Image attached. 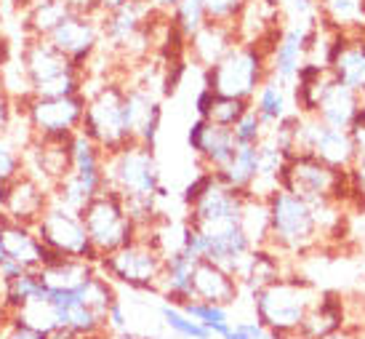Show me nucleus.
<instances>
[{
    "label": "nucleus",
    "instance_id": "1",
    "mask_svg": "<svg viewBox=\"0 0 365 339\" xmlns=\"http://www.w3.org/2000/svg\"><path fill=\"white\" fill-rule=\"evenodd\" d=\"M256 320L269 331V339H296L307 310L312 308L320 288L309 278L285 273L277 280L251 291Z\"/></svg>",
    "mask_w": 365,
    "mask_h": 339
},
{
    "label": "nucleus",
    "instance_id": "2",
    "mask_svg": "<svg viewBox=\"0 0 365 339\" xmlns=\"http://www.w3.org/2000/svg\"><path fill=\"white\" fill-rule=\"evenodd\" d=\"M104 190H110L123 201H155L165 198L160 179V166L155 158V147L139 142L123 144L120 150L104 155Z\"/></svg>",
    "mask_w": 365,
    "mask_h": 339
},
{
    "label": "nucleus",
    "instance_id": "3",
    "mask_svg": "<svg viewBox=\"0 0 365 339\" xmlns=\"http://www.w3.org/2000/svg\"><path fill=\"white\" fill-rule=\"evenodd\" d=\"M267 203H269V248H274L280 257H304L323 246L309 201L277 187L267 196Z\"/></svg>",
    "mask_w": 365,
    "mask_h": 339
},
{
    "label": "nucleus",
    "instance_id": "4",
    "mask_svg": "<svg viewBox=\"0 0 365 339\" xmlns=\"http://www.w3.org/2000/svg\"><path fill=\"white\" fill-rule=\"evenodd\" d=\"M19 64L30 81L32 96H75L88 86V70L72 64L48 38H24Z\"/></svg>",
    "mask_w": 365,
    "mask_h": 339
},
{
    "label": "nucleus",
    "instance_id": "5",
    "mask_svg": "<svg viewBox=\"0 0 365 339\" xmlns=\"http://www.w3.org/2000/svg\"><path fill=\"white\" fill-rule=\"evenodd\" d=\"M163 257H165V246L153 225L150 230H142L131 243L99 257L96 268L102 270L112 283L128 286L133 291H155L158 294Z\"/></svg>",
    "mask_w": 365,
    "mask_h": 339
},
{
    "label": "nucleus",
    "instance_id": "6",
    "mask_svg": "<svg viewBox=\"0 0 365 339\" xmlns=\"http://www.w3.org/2000/svg\"><path fill=\"white\" fill-rule=\"evenodd\" d=\"M269 78L267 70V46L235 43L219 62L203 70V88L213 93L251 102L256 88Z\"/></svg>",
    "mask_w": 365,
    "mask_h": 339
},
{
    "label": "nucleus",
    "instance_id": "7",
    "mask_svg": "<svg viewBox=\"0 0 365 339\" xmlns=\"http://www.w3.org/2000/svg\"><path fill=\"white\" fill-rule=\"evenodd\" d=\"M123 93H125V78L110 75L99 86L86 88V110H83L81 131L91 142H96L104 153L120 150L128 144L125 123H123Z\"/></svg>",
    "mask_w": 365,
    "mask_h": 339
},
{
    "label": "nucleus",
    "instance_id": "8",
    "mask_svg": "<svg viewBox=\"0 0 365 339\" xmlns=\"http://www.w3.org/2000/svg\"><path fill=\"white\" fill-rule=\"evenodd\" d=\"M280 187L304 198L309 203H314V201H336L341 206L352 203L349 171H336L309 153L288 158L283 176H280Z\"/></svg>",
    "mask_w": 365,
    "mask_h": 339
},
{
    "label": "nucleus",
    "instance_id": "9",
    "mask_svg": "<svg viewBox=\"0 0 365 339\" xmlns=\"http://www.w3.org/2000/svg\"><path fill=\"white\" fill-rule=\"evenodd\" d=\"M86 91L75 96H27L16 104V113L27 121L32 139L70 142L81 131Z\"/></svg>",
    "mask_w": 365,
    "mask_h": 339
},
{
    "label": "nucleus",
    "instance_id": "10",
    "mask_svg": "<svg viewBox=\"0 0 365 339\" xmlns=\"http://www.w3.org/2000/svg\"><path fill=\"white\" fill-rule=\"evenodd\" d=\"M81 219L86 225L88 238H91L96 257L112 254L115 248L131 243L133 238L139 236V227L133 225V219L125 211L123 198L110 193V190H102L99 196H93L88 203L83 206Z\"/></svg>",
    "mask_w": 365,
    "mask_h": 339
},
{
    "label": "nucleus",
    "instance_id": "11",
    "mask_svg": "<svg viewBox=\"0 0 365 339\" xmlns=\"http://www.w3.org/2000/svg\"><path fill=\"white\" fill-rule=\"evenodd\" d=\"M309 153L317 161L328 163L336 171H349L355 166L357 155L349 139L346 128H336V126L320 121L317 115H302L294 126V136H291V155Z\"/></svg>",
    "mask_w": 365,
    "mask_h": 339
},
{
    "label": "nucleus",
    "instance_id": "12",
    "mask_svg": "<svg viewBox=\"0 0 365 339\" xmlns=\"http://www.w3.org/2000/svg\"><path fill=\"white\" fill-rule=\"evenodd\" d=\"M35 233L43 241V246L56 257L86 259V262H99L96 251L91 246V238L86 233V225L81 219V211H72L67 206L48 203V208L35 222Z\"/></svg>",
    "mask_w": 365,
    "mask_h": 339
},
{
    "label": "nucleus",
    "instance_id": "13",
    "mask_svg": "<svg viewBox=\"0 0 365 339\" xmlns=\"http://www.w3.org/2000/svg\"><path fill=\"white\" fill-rule=\"evenodd\" d=\"M320 16V14H317ZM314 19L296 21L288 27H280V32L274 35V41L267 49V70L269 78L283 86H294L299 70L307 64V54H309V35H312Z\"/></svg>",
    "mask_w": 365,
    "mask_h": 339
},
{
    "label": "nucleus",
    "instance_id": "14",
    "mask_svg": "<svg viewBox=\"0 0 365 339\" xmlns=\"http://www.w3.org/2000/svg\"><path fill=\"white\" fill-rule=\"evenodd\" d=\"M123 123L131 142L155 147L163 123V104L153 86L142 81H125L123 93Z\"/></svg>",
    "mask_w": 365,
    "mask_h": 339
},
{
    "label": "nucleus",
    "instance_id": "15",
    "mask_svg": "<svg viewBox=\"0 0 365 339\" xmlns=\"http://www.w3.org/2000/svg\"><path fill=\"white\" fill-rule=\"evenodd\" d=\"M53 49H59L72 64L88 70L102 51V21L99 16L70 14L59 27L48 35Z\"/></svg>",
    "mask_w": 365,
    "mask_h": 339
},
{
    "label": "nucleus",
    "instance_id": "16",
    "mask_svg": "<svg viewBox=\"0 0 365 339\" xmlns=\"http://www.w3.org/2000/svg\"><path fill=\"white\" fill-rule=\"evenodd\" d=\"M203 241V259L216 262L219 268L230 270L235 278L243 268L245 257L251 254V243L243 236L237 222H216V225L195 227Z\"/></svg>",
    "mask_w": 365,
    "mask_h": 339
},
{
    "label": "nucleus",
    "instance_id": "17",
    "mask_svg": "<svg viewBox=\"0 0 365 339\" xmlns=\"http://www.w3.org/2000/svg\"><path fill=\"white\" fill-rule=\"evenodd\" d=\"M48 203H51V190L24 171L6 185H0V211L14 222L35 225Z\"/></svg>",
    "mask_w": 365,
    "mask_h": 339
},
{
    "label": "nucleus",
    "instance_id": "18",
    "mask_svg": "<svg viewBox=\"0 0 365 339\" xmlns=\"http://www.w3.org/2000/svg\"><path fill=\"white\" fill-rule=\"evenodd\" d=\"M328 70L339 83L365 96V35L363 30H339L334 38Z\"/></svg>",
    "mask_w": 365,
    "mask_h": 339
},
{
    "label": "nucleus",
    "instance_id": "19",
    "mask_svg": "<svg viewBox=\"0 0 365 339\" xmlns=\"http://www.w3.org/2000/svg\"><path fill=\"white\" fill-rule=\"evenodd\" d=\"M187 142L192 147V153L197 155L200 168L213 171V174L222 171L224 166L232 161L235 150H237L232 128L216 126V123H211V121H203V118H197V121L190 126Z\"/></svg>",
    "mask_w": 365,
    "mask_h": 339
},
{
    "label": "nucleus",
    "instance_id": "20",
    "mask_svg": "<svg viewBox=\"0 0 365 339\" xmlns=\"http://www.w3.org/2000/svg\"><path fill=\"white\" fill-rule=\"evenodd\" d=\"M240 206H243V193L230 190L213 174L203 193L187 206V225L203 227L216 222H237Z\"/></svg>",
    "mask_w": 365,
    "mask_h": 339
},
{
    "label": "nucleus",
    "instance_id": "21",
    "mask_svg": "<svg viewBox=\"0 0 365 339\" xmlns=\"http://www.w3.org/2000/svg\"><path fill=\"white\" fill-rule=\"evenodd\" d=\"M237 41L240 43H256L267 46L274 41V35L280 32V0H245L243 11L232 21Z\"/></svg>",
    "mask_w": 365,
    "mask_h": 339
},
{
    "label": "nucleus",
    "instance_id": "22",
    "mask_svg": "<svg viewBox=\"0 0 365 339\" xmlns=\"http://www.w3.org/2000/svg\"><path fill=\"white\" fill-rule=\"evenodd\" d=\"M24 174L35 176L43 187L53 185L70 174V142H41L32 139L24 147Z\"/></svg>",
    "mask_w": 365,
    "mask_h": 339
},
{
    "label": "nucleus",
    "instance_id": "23",
    "mask_svg": "<svg viewBox=\"0 0 365 339\" xmlns=\"http://www.w3.org/2000/svg\"><path fill=\"white\" fill-rule=\"evenodd\" d=\"M240 280L230 270L219 268L216 262L200 259L192 265V299L232 308L240 297Z\"/></svg>",
    "mask_w": 365,
    "mask_h": 339
},
{
    "label": "nucleus",
    "instance_id": "24",
    "mask_svg": "<svg viewBox=\"0 0 365 339\" xmlns=\"http://www.w3.org/2000/svg\"><path fill=\"white\" fill-rule=\"evenodd\" d=\"M104 150L88 136L78 131L70 139V174L88 196H99L104 190Z\"/></svg>",
    "mask_w": 365,
    "mask_h": 339
},
{
    "label": "nucleus",
    "instance_id": "25",
    "mask_svg": "<svg viewBox=\"0 0 365 339\" xmlns=\"http://www.w3.org/2000/svg\"><path fill=\"white\" fill-rule=\"evenodd\" d=\"M235 43H237L235 24L208 19L190 41L184 43V54H187L200 70H208V67H213L224 54L232 49Z\"/></svg>",
    "mask_w": 365,
    "mask_h": 339
},
{
    "label": "nucleus",
    "instance_id": "26",
    "mask_svg": "<svg viewBox=\"0 0 365 339\" xmlns=\"http://www.w3.org/2000/svg\"><path fill=\"white\" fill-rule=\"evenodd\" d=\"M0 243H3V259H14L27 270L43 268L51 257V251L43 246V241L35 233V225L14 222V219H6Z\"/></svg>",
    "mask_w": 365,
    "mask_h": 339
},
{
    "label": "nucleus",
    "instance_id": "27",
    "mask_svg": "<svg viewBox=\"0 0 365 339\" xmlns=\"http://www.w3.org/2000/svg\"><path fill=\"white\" fill-rule=\"evenodd\" d=\"M51 302L56 308V318L59 326L75 331L83 339H96L107 331V320L91 310L81 297L78 291H64V294H51Z\"/></svg>",
    "mask_w": 365,
    "mask_h": 339
},
{
    "label": "nucleus",
    "instance_id": "28",
    "mask_svg": "<svg viewBox=\"0 0 365 339\" xmlns=\"http://www.w3.org/2000/svg\"><path fill=\"white\" fill-rule=\"evenodd\" d=\"M341 326H346L344 299L334 294V291H320L317 302L307 310L296 339H323L328 334L339 331Z\"/></svg>",
    "mask_w": 365,
    "mask_h": 339
},
{
    "label": "nucleus",
    "instance_id": "29",
    "mask_svg": "<svg viewBox=\"0 0 365 339\" xmlns=\"http://www.w3.org/2000/svg\"><path fill=\"white\" fill-rule=\"evenodd\" d=\"M192 259L182 248H168L163 257V273L158 283V294L163 302H171L182 308L187 299H192Z\"/></svg>",
    "mask_w": 365,
    "mask_h": 339
},
{
    "label": "nucleus",
    "instance_id": "30",
    "mask_svg": "<svg viewBox=\"0 0 365 339\" xmlns=\"http://www.w3.org/2000/svg\"><path fill=\"white\" fill-rule=\"evenodd\" d=\"M93 270H96L93 262L51 254L48 262L43 268H38V278H41L43 288L48 294H64V291H75L86 278L91 275Z\"/></svg>",
    "mask_w": 365,
    "mask_h": 339
},
{
    "label": "nucleus",
    "instance_id": "31",
    "mask_svg": "<svg viewBox=\"0 0 365 339\" xmlns=\"http://www.w3.org/2000/svg\"><path fill=\"white\" fill-rule=\"evenodd\" d=\"M288 268H285V257H280L274 248L262 246V248H251V254L245 257L243 268L237 273V280L240 286H245L248 291H256V288L267 286L277 280L280 275H285Z\"/></svg>",
    "mask_w": 365,
    "mask_h": 339
},
{
    "label": "nucleus",
    "instance_id": "32",
    "mask_svg": "<svg viewBox=\"0 0 365 339\" xmlns=\"http://www.w3.org/2000/svg\"><path fill=\"white\" fill-rule=\"evenodd\" d=\"M360 107H363V96L352 88H346L344 83L334 81L331 88L325 91V96L320 99V104H317L314 115L325 123L336 126V128H349L355 115L360 113Z\"/></svg>",
    "mask_w": 365,
    "mask_h": 339
},
{
    "label": "nucleus",
    "instance_id": "33",
    "mask_svg": "<svg viewBox=\"0 0 365 339\" xmlns=\"http://www.w3.org/2000/svg\"><path fill=\"white\" fill-rule=\"evenodd\" d=\"M259 174V153H256V144H237L232 161L224 166L222 171H216V179L227 185L235 193H243L248 196L251 187L256 182Z\"/></svg>",
    "mask_w": 365,
    "mask_h": 339
},
{
    "label": "nucleus",
    "instance_id": "34",
    "mask_svg": "<svg viewBox=\"0 0 365 339\" xmlns=\"http://www.w3.org/2000/svg\"><path fill=\"white\" fill-rule=\"evenodd\" d=\"M251 107V102H243V99H232V96H222V93H213L211 88H203L195 99V113L203 121H211L216 126H227L232 128L243 113Z\"/></svg>",
    "mask_w": 365,
    "mask_h": 339
},
{
    "label": "nucleus",
    "instance_id": "35",
    "mask_svg": "<svg viewBox=\"0 0 365 339\" xmlns=\"http://www.w3.org/2000/svg\"><path fill=\"white\" fill-rule=\"evenodd\" d=\"M70 16V9L64 0H46L38 6L21 11V35L24 38H48L61 21Z\"/></svg>",
    "mask_w": 365,
    "mask_h": 339
},
{
    "label": "nucleus",
    "instance_id": "36",
    "mask_svg": "<svg viewBox=\"0 0 365 339\" xmlns=\"http://www.w3.org/2000/svg\"><path fill=\"white\" fill-rule=\"evenodd\" d=\"M237 225L248 238L251 248L269 246V203L262 196H243Z\"/></svg>",
    "mask_w": 365,
    "mask_h": 339
},
{
    "label": "nucleus",
    "instance_id": "37",
    "mask_svg": "<svg viewBox=\"0 0 365 339\" xmlns=\"http://www.w3.org/2000/svg\"><path fill=\"white\" fill-rule=\"evenodd\" d=\"M251 110L262 118V123L267 126V128H272L277 121H283L285 115L291 113L288 86L272 81V78H267V81L256 88L254 99H251Z\"/></svg>",
    "mask_w": 365,
    "mask_h": 339
},
{
    "label": "nucleus",
    "instance_id": "38",
    "mask_svg": "<svg viewBox=\"0 0 365 339\" xmlns=\"http://www.w3.org/2000/svg\"><path fill=\"white\" fill-rule=\"evenodd\" d=\"M317 14L334 30H365V0H317Z\"/></svg>",
    "mask_w": 365,
    "mask_h": 339
},
{
    "label": "nucleus",
    "instance_id": "39",
    "mask_svg": "<svg viewBox=\"0 0 365 339\" xmlns=\"http://www.w3.org/2000/svg\"><path fill=\"white\" fill-rule=\"evenodd\" d=\"M168 21H171L173 32L187 43L208 21L205 0H179L176 9L171 11V16H168Z\"/></svg>",
    "mask_w": 365,
    "mask_h": 339
},
{
    "label": "nucleus",
    "instance_id": "40",
    "mask_svg": "<svg viewBox=\"0 0 365 339\" xmlns=\"http://www.w3.org/2000/svg\"><path fill=\"white\" fill-rule=\"evenodd\" d=\"M182 310L195 318L197 323H203L205 329L211 331L213 337L224 339L227 331L232 329V320H230V313L222 305H211V302H200V299H187L182 305Z\"/></svg>",
    "mask_w": 365,
    "mask_h": 339
},
{
    "label": "nucleus",
    "instance_id": "41",
    "mask_svg": "<svg viewBox=\"0 0 365 339\" xmlns=\"http://www.w3.org/2000/svg\"><path fill=\"white\" fill-rule=\"evenodd\" d=\"M16 320H21L24 326L41 331V334H48L59 326V318H56V308L51 302V294L48 297H35L30 299L27 305H21L16 313H11Z\"/></svg>",
    "mask_w": 365,
    "mask_h": 339
},
{
    "label": "nucleus",
    "instance_id": "42",
    "mask_svg": "<svg viewBox=\"0 0 365 339\" xmlns=\"http://www.w3.org/2000/svg\"><path fill=\"white\" fill-rule=\"evenodd\" d=\"M160 318L168 329L182 339H213V334L205 329L203 323H197L195 318H190L179 305H171V302H163L160 305Z\"/></svg>",
    "mask_w": 365,
    "mask_h": 339
},
{
    "label": "nucleus",
    "instance_id": "43",
    "mask_svg": "<svg viewBox=\"0 0 365 339\" xmlns=\"http://www.w3.org/2000/svg\"><path fill=\"white\" fill-rule=\"evenodd\" d=\"M24 171V150L9 134H0V185Z\"/></svg>",
    "mask_w": 365,
    "mask_h": 339
},
{
    "label": "nucleus",
    "instance_id": "44",
    "mask_svg": "<svg viewBox=\"0 0 365 339\" xmlns=\"http://www.w3.org/2000/svg\"><path fill=\"white\" fill-rule=\"evenodd\" d=\"M267 134V126L262 123V118L248 107L243 113V118L232 126V136L237 144H259Z\"/></svg>",
    "mask_w": 365,
    "mask_h": 339
},
{
    "label": "nucleus",
    "instance_id": "45",
    "mask_svg": "<svg viewBox=\"0 0 365 339\" xmlns=\"http://www.w3.org/2000/svg\"><path fill=\"white\" fill-rule=\"evenodd\" d=\"M245 0H205V11L211 21H230L237 19V14L243 11Z\"/></svg>",
    "mask_w": 365,
    "mask_h": 339
},
{
    "label": "nucleus",
    "instance_id": "46",
    "mask_svg": "<svg viewBox=\"0 0 365 339\" xmlns=\"http://www.w3.org/2000/svg\"><path fill=\"white\" fill-rule=\"evenodd\" d=\"M0 339H46V334L24 326L21 320H16L14 315H6L0 323Z\"/></svg>",
    "mask_w": 365,
    "mask_h": 339
},
{
    "label": "nucleus",
    "instance_id": "47",
    "mask_svg": "<svg viewBox=\"0 0 365 339\" xmlns=\"http://www.w3.org/2000/svg\"><path fill=\"white\" fill-rule=\"evenodd\" d=\"M349 182H352V203L357 208H365V155L357 158L355 166L349 168Z\"/></svg>",
    "mask_w": 365,
    "mask_h": 339
},
{
    "label": "nucleus",
    "instance_id": "48",
    "mask_svg": "<svg viewBox=\"0 0 365 339\" xmlns=\"http://www.w3.org/2000/svg\"><path fill=\"white\" fill-rule=\"evenodd\" d=\"M349 131V139H352V147H355V155L363 158L365 155V107H360V113L355 115L352 126L346 128Z\"/></svg>",
    "mask_w": 365,
    "mask_h": 339
},
{
    "label": "nucleus",
    "instance_id": "49",
    "mask_svg": "<svg viewBox=\"0 0 365 339\" xmlns=\"http://www.w3.org/2000/svg\"><path fill=\"white\" fill-rule=\"evenodd\" d=\"M14 118H16V104L14 99L9 96V91L0 86V134H6L14 123Z\"/></svg>",
    "mask_w": 365,
    "mask_h": 339
},
{
    "label": "nucleus",
    "instance_id": "50",
    "mask_svg": "<svg viewBox=\"0 0 365 339\" xmlns=\"http://www.w3.org/2000/svg\"><path fill=\"white\" fill-rule=\"evenodd\" d=\"M128 329V318H125V310H123V302L115 299L107 310V331H125Z\"/></svg>",
    "mask_w": 365,
    "mask_h": 339
},
{
    "label": "nucleus",
    "instance_id": "51",
    "mask_svg": "<svg viewBox=\"0 0 365 339\" xmlns=\"http://www.w3.org/2000/svg\"><path fill=\"white\" fill-rule=\"evenodd\" d=\"M70 14H81V16H99V0H64Z\"/></svg>",
    "mask_w": 365,
    "mask_h": 339
},
{
    "label": "nucleus",
    "instance_id": "52",
    "mask_svg": "<svg viewBox=\"0 0 365 339\" xmlns=\"http://www.w3.org/2000/svg\"><path fill=\"white\" fill-rule=\"evenodd\" d=\"M142 3L150 9V14H153V16H158V19H168L179 0H142Z\"/></svg>",
    "mask_w": 365,
    "mask_h": 339
},
{
    "label": "nucleus",
    "instance_id": "53",
    "mask_svg": "<svg viewBox=\"0 0 365 339\" xmlns=\"http://www.w3.org/2000/svg\"><path fill=\"white\" fill-rule=\"evenodd\" d=\"M237 326H240V329H243L251 339H269V331L264 329L259 320H240Z\"/></svg>",
    "mask_w": 365,
    "mask_h": 339
},
{
    "label": "nucleus",
    "instance_id": "54",
    "mask_svg": "<svg viewBox=\"0 0 365 339\" xmlns=\"http://www.w3.org/2000/svg\"><path fill=\"white\" fill-rule=\"evenodd\" d=\"M323 339H365V334L360 329H349V326H341L339 331H334V334H328V337Z\"/></svg>",
    "mask_w": 365,
    "mask_h": 339
},
{
    "label": "nucleus",
    "instance_id": "55",
    "mask_svg": "<svg viewBox=\"0 0 365 339\" xmlns=\"http://www.w3.org/2000/svg\"><path fill=\"white\" fill-rule=\"evenodd\" d=\"M9 62H11V43H9V38L0 32V70Z\"/></svg>",
    "mask_w": 365,
    "mask_h": 339
},
{
    "label": "nucleus",
    "instance_id": "56",
    "mask_svg": "<svg viewBox=\"0 0 365 339\" xmlns=\"http://www.w3.org/2000/svg\"><path fill=\"white\" fill-rule=\"evenodd\" d=\"M99 339H150V337H142V334H133V331H104Z\"/></svg>",
    "mask_w": 365,
    "mask_h": 339
},
{
    "label": "nucleus",
    "instance_id": "57",
    "mask_svg": "<svg viewBox=\"0 0 365 339\" xmlns=\"http://www.w3.org/2000/svg\"><path fill=\"white\" fill-rule=\"evenodd\" d=\"M46 339H83V337H78L75 331L64 329V326H56L53 331H48V334H46Z\"/></svg>",
    "mask_w": 365,
    "mask_h": 339
},
{
    "label": "nucleus",
    "instance_id": "58",
    "mask_svg": "<svg viewBox=\"0 0 365 339\" xmlns=\"http://www.w3.org/2000/svg\"><path fill=\"white\" fill-rule=\"evenodd\" d=\"M128 0H99V16L102 14H110V11L120 9V6H125Z\"/></svg>",
    "mask_w": 365,
    "mask_h": 339
},
{
    "label": "nucleus",
    "instance_id": "59",
    "mask_svg": "<svg viewBox=\"0 0 365 339\" xmlns=\"http://www.w3.org/2000/svg\"><path fill=\"white\" fill-rule=\"evenodd\" d=\"M224 339H251V337H248V334H245V331L240 329V326H237V323H235L232 329L227 331V337H224Z\"/></svg>",
    "mask_w": 365,
    "mask_h": 339
},
{
    "label": "nucleus",
    "instance_id": "60",
    "mask_svg": "<svg viewBox=\"0 0 365 339\" xmlns=\"http://www.w3.org/2000/svg\"><path fill=\"white\" fill-rule=\"evenodd\" d=\"M14 3H16V11H27L30 9V6H38V3H46V0H14Z\"/></svg>",
    "mask_w": 365,
    "mask_h": 339
},
{
    "label": "nucleus",
    "instance_id": "61",
    "mask_svg": "<svg viewBox=\"0 0 365 339\" xmlns=\"http://www.w3.org/2000/svg\"><path fill=\"white\" fill-rule=\"evenodd\" d=\"M6 219H9V216L0 211V236H3V225H6ZM0 259H3V243H0Z\"/></svg>",
    "mask_w": 365,
    "mask_h": 339
},
{
    "label": "nucleus",
    "instance_id": "62",
    "mask_svg": "<svg viewBox=\"0 0 365 339\" xmlns=\"http://www.w3.org/2000/svg\"><path fill=\"white\" fill-rule=\"evenodd\" d=\"M0 24H3V3H0Z\"/></svg>",
    "mask_w": 365,
    "mask_h": 339
},
{
    "label": "nucleus",
    "instance_id": "63",
    "mask_svg": "<svg viewBox=\"0 0 365 339\" xmlns=\"http://www.w3.org/2000/svg\"><path fill=\"white\" fill-rule=\"evenodd\" d=\"M0 262H3V259H0Z\"/></svg>",
    "mask_w": 365,
    "mask_h": 339
}]
</instances>
